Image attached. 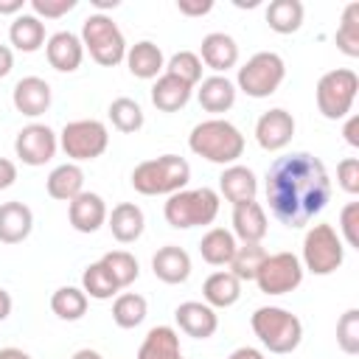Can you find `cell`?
Segmentation results:
<instances>
[{"instance_id": "8992f818", "label": "cell", "mask_w": 359, "mask_h": 359, "mask_svg": "<svg viewBox=\"0 0 359 359\" xmlns=\"http://www.w3.org/2000/svg\"><path fill=\"white\" fill-rule=\"evenodd\" d=\"M79 39H81L84 50H90V56L104 67H115L126 59V39H123L118 22L112 17H107L104 11H95L81 22Z\"/></svg>"}, {"instance_id": "d6a6232c", "label": "cell", "mask_w": 359, "mask_h": 359, "mask_svg": "<svg viewBox=\"0 0 359 359\" xmlns=\"http://www.w3.org/2000/svg\"><path fill=\"white\" fill-rule=\"evenodd\" d=\"M50 311L59 320L76 323V320H81L87 314V294L79 286H59L50 294Z\"/></svg>"}, {"instance_id": "7a4b0ae2", "label": "cell", "mask_w": 359, "mask_h": 359, "mask_svg": "<svg viewBox=\"0 0 359 359\" xmlns=\"http://www.w3.org/2000/svg\"><path fill=\"white\" fill-rule=\"evenodd\" d=\"M188 146H191L194 154L205 157L208 163L233 165L244 154V135L230 121L210 118V121H202V123H196L191 129Z\"/></svg>"}, {"instance_id": "681fc988", "label": "cell", "mask_w": 359, "mask_h": 359, "mask_svg": "<svg viewBox=\"0 0 359 359\" xmlns=\"http://www.w3.org/2000/svg\"><path fill=\"white\" fill-rule=\"evenodd\" d=\"M227 359H266V356H264L258 348H250V345H244V348H236V351H233Z\"/></svg>"}, {"instance_id": "8d00e7d4", "label": "cell", "mask_w": 359, "mask_h": 359, "mask_svg": "<svg viewBox=\"0 0 359 359\" xmlns=\"http://www.w3.org/2000/svg\"><path fill=\"white\" fill-rule=\"evenodd\" d=\"M107 112H109L112 126H115L118 132H123V135H132V132H137V129L143 126V109H140V104H137L135 98L121 95V98H115V101L109 104Z\"/></svg>"}, {"instance_id": "484cf974", "label": "cell", "mask_w": 359, "mask_h": 359, "mask_svg": "<svg viewBox=\"0 0 359 359\" xmlns=\"http://www.w3.org/2000/svg\"><path fill=\"white\" fill-rule=\"evenodd\" d=\"M45 188H48V196L59 202H70L84 191V171L76 163H62L48 174Z\"/></svg>"}, {"instance_id": "db71d44e", "label": "cell", "mask_w": 359, "mask_h": 359, "mask_svg": "<svg viewBox=\"0 0 359 359\" xmlns=\"http://www.w3.org/2000/svg\"><path fill=\"white\" fill-rule=\"evenodd\" d=\"M70 359H101V353L93 351V348H81V351H76Z\"/></svg>"}, {"instance_id": "836d02e7", "label": "cell", "mask_w": 359, "mask_h": 359, "mask_svg": "<svg viewBox=\"0 0 359 359\" xmlns=\"http://www.w3.org/2000/svg\"><path fill=\"white\" fill-rule=\"evenodd\" d=\"M146 311H149L146 297L135 292H123L112 303V320L118 328H137L146 320Z\"/></svg>"}, {"instance_id": "7dc6e473", "label": "cell", "mask_w": 359, "mask_h": 359, "mask_svg": "<svg viewBox=\"0 0 359 359\" xmlns=\"http://www.w3.org/2000/svg\"><path fill=\"white\" fill-rule=\"evenodd\" d=\"M342 135H345V140H348V146H353V149H359V115H351V118H348V123H345V129H342Z\"/></svg>"}, {"instance_id": "ac0fdd59", "label": "cell", "mask_w": 359, "mask_h": 359, "mask_svg": "<svg viewBox=\"0 0 359 359\" xmlns=\"http://www.w3.org/2000/svg\"><path fill=\"white\" fill-rule=\"evenodd\" d=\"M67 219H70L73 230H79V233H95L107 222V205H104V199L98 194L81 191L76 199L67 202Z\"/></svg>"}, {"instance_id": "60d3db41", "label": "cell", "mask_w": 359, "mask_h": 359, "mask_svg": "<svg viewBox=\"0 0 359 359\" xmlns=\"http://www.w3.org/2000/svg\"><path fill=\"white\" fill-rule=\"evenodd\" d=\"M337 345L353 356L359 353V309H348L339 320H337Z\"/></svg>"}, {"instance_id": "cb8c5ba5", "label": "cell", "mask_w": 359, "mask_h": 359, "mask_svg": "<svg viewBox=\"0 0 359 359\" xmlns=\"http://www.w3.org/2000/svg\"><path fill=\"white\" fill-rule=\"evenodd\" d=\"M107 224H109L112 236L121 244H132L143 236L146 219H143V210L135 202H121V205L112 208V213H107Z\"/></svg>"}, {"instance_id": "277c9868", "label": "cell", "mask_w": 359, "mask_h": 359, "mask_svg": "<svg viewBox=\"0 0 359 359\" xmlns=\"http://www.w3.org/2000/svg\"><path fill=\"white\" fill-rule=\"evenodd\" d=\"M250 325L269 353H292L303 339V323L297 314L280 306H261L250 317Z\"/></svg>"}, {"instance_id": "e0dca14e", "label": "cell", "mask_w": 359, "mask_h": 359, "mask_svg": "<svg viewBox=\"0 0 359 359\" xmlns=\"http://www.w3.org/2000/svg\"><path fill=\"white\" fill-rule=\"evenodd\" d=\"M199 59H202V65H208L210 70H216V76H222L230 67H236V62H238V45H236V39L230 34L213 31V34L202 36Z\"/></svg>"}, {"instance_id": "30bf717a", "label": "cell", "mask_w": 359, "mask_h": 359, "mask_svg": "<svg viewBox=\"0 0 359 359\" xmlns=\"http://www.w3.org/2000/svg\"><path fill=\"white\" fill-rule=\"evenodd\" d=\"M59 146L62 151L73 160V163H84V160H95L107 151L109 146V132L101 121L95 118H81V121H70L65 123V129L59 132Z\"/></svg>"}, {"instance_id": "c3c4849f", "label": "cell", "mask_w": 359, "mask_h": 359, "mask_svg": "<svg viewBox=\"0 0 359 359\" xmlns=\"http://www.w3.org/2000/svg\"><path fill=\"white\" fill-rule=\"evenodd\" d=\"M11 67H14V53L8 45H0V79H6L11 73Z\"/></svg>"}, {"instance_id": "b9f144b4", "label": "cell", "mask_w": 359, "mask_h": 359, "mask_svg": "<svg viewBox=\"0 0 359 359\" xmlns=\"http://www.w3.org/2000/svg\"><path fill=\"white\" fill-rule=\"evenodd\" d=\"M339 238H345L348 247L359 250V202H348L339 210Z\"/></svg>"}, {"instance_id": "6da1fadb", "label": "cell", "mask_w": 359, "mask_h": 359, "mask_svg": "<svg viewBox=\"0 0 359 359\" xmlns=\"http://www.w3.org/2000/svg\"><path fill=\"white\" fill-rule=\"evenodd\" d=\"M264 191L272 216L280 224L297 230L323 213L331 199V180L320 157L309 151H292L269 165Z\"/></svg>"}, {"instance_id": "f6af8a7d", "label": "cell", "mask_w": 359, "mask_h": 359, "mask_svg": "<svg viewBox=\"0 0 359 359\" xmlns=\"http://www.w3.org/2000/svg\"><path fill=\"white\" fill-rule=\"evenodd\" d=\"M177 8L185 17H202L213 8V0H177Z\"/></svg>"}, {"instance_id": "f35d334b", "label": "cell", "mask_w": 359, "mask_h": 359, "mask_svg": "<svg viewBox=\"0 0 359 359\" xmlns=\"http://www.w3.org/2000/svg\"><path fill=\"white\" fill-rule=\"evenodd\" d=\"M101 264L109 269V275L115 278V283H118L121 289H126L129 283H135L137 275H140L137 258H135L132 252H126V250H112V252H107V255L101 258Z\"/></svg>"}, {"instance_id": "5b68a950", "label": "cell", "mask_w": 359, "mask_h": 359, "mask_svg": "<svg viewBox=\"0 0 359 359\" xmlns=\"http://www.w3.org/2000/svg\"><path fill=\"white\" fill-rule=\"evenodd\" d=\"M163 216L171 227L188 230V227H202L210 224L219 216V194L213 188H182L168 196L163 205Z\"/></svg>"}, {"instance_id": "d4e9b609", "label": "cell", "mask_w": 359, "mask_h": 359, "mask_svg": "<svg viewBox=\"0 0 359 359\" xmlns=\"http://www.w3.org/2000/svg\"><path fill=\"white\" fill-rule=\"evenodd\" d=\"M196 98L205 112H227L236 104V84L227 76H208L199 81Z\"/></svg>"}, {"instance_id": "f546056e", "label": "cell", "mask_w": 359, "mask_h": 359, "mask_svg": "<svg viewBox=\"0 0 359 359\" xmlns=\"http://www.w3.org/2000/svg\"><path fill=\"white\" fill-rule=\"evenodd\" d=\"M8 42L22 53L39 50L45 45V22L34 14H17L8 28Z\"/></svg>"}, {"instance_id": "d6986e66", "label": "cell", "mask_w": 359, "mask_h": 359, "mask_svg": "<svg viewBox=\"0 0 359 359\" xmlns=\"http://www.w3.org/2000/svg\"><path fill=\"white\" fill-rule=\"evenodd\" d=\"M269 222H266V210L261 208V202H241L233 205V236L241 238V244H261V238L266 236Z\"/></svg>"}, {"instance_id": "3957f363", "label": "cell", "mask_w": 359, "mask_h": 359, "mask_svg": "<svg viewBox=\"0 0 359 359\" xmlns=\"http://www.w3.org/2000/svg\"><path fill=\"white\" fill-rule=\"evenodd\" d=\"M191 180V165L180 154H163L154 160H143L132 171V188L143 196H171L182 191Z\"/></svg>"}, {"instance_id": "7402d4cb", "label": "cell", "mask_w": 359, "mask_h": 359, "mask_svg": "<svg viewBox=\"0 0 359 359\" xmlns=\"http://www.w3.org/2000/svg\"><path fill=\"white\" fill-rule=\"evenodd\" d=\"M219 191H222V196H224L227 202H233V205L252 202L255 194H258V180H255L252 168L233 163V165H227V168L222 171V177H219Z\"/></svg>"}, {"instance_id": "f5cc1de1", "label": "cell", "mask_w": 359, "mask_h": 359, "mask_svg": "<svg viewBox=\"0 0 359 359\" xmlns=\"http://www.w3.org/2000/svg\"><path fill=\"white\" fill-rule=\"evenodd\" d=\"M0 359H31L22 348H0Z\"/></svg>"}, {"instance_id": "ba28073f", "label": "cell", "mask_w": 359, "mask_h": 359, "mask_svg": "<svg viewBox=\"0 0 359 359\" xmlns=\"http://www.w3.org/2000/svg\"><path fill=\"white\" fill-rule=\"evenodd\" d=\"M286 79V65L275 50H261L255 56H250L236 76V84L244 95L250 98H269L280 81Z\"/></svg>"}, {"instance_id": "816d5d0a", "label": "cell", "mask_w": 359, "mask_h": 359, "mask_svg": "<svg viewBox=\"0 0 359 359\" xmlns=\"http://www.w3.org/2000/svg\"><path fill=\"white\" fill-rule=\"evenodd\" d=\"M22 11V0H0V14H17Z\"/></svg>"}, {"instance_id": "1f68e13d", "label": "cell", "mask_w": 359, "mask_h": 359, "mask_svg": "<svg viewBox=\"0 0 359 359\" xmlns=\"http://www.w3.org/2000/svg\"><path fill=\"white\" fill-rule=\"evenodd\" d=\"M303 14L300 0H272L266 6V22L275 34H294L303 25Z\"/></svg>"}, {"instance_id": "ee69618b", "label": "cell", "mask_w": 359, "mask_h": 359, "mask_svg": "<svg viewBox=\"0 0 359 359\" xmlns=\"http://www.w3.org/2000/svg\"><path fill=\"white\" fill-rule=\"evenodd\" d=\"M337 182L348 194H359V157H345L337 165Z\"/></svg>"}, {"instance_id": "d590c367", "label": "cell", "mask_w": 359, "mask_h": 359, "mask_svg": "<svg viewBox=\"0 0 359 359\" xmlns=\"http://www.w3.org/2000/svg\"><path fill=\"white\" fill-rule=\"evenodd\" d=\"M266 255L269 252L261 244H238L233 258H230V264H227L230 266L227 272H233L238 280H255V272H258V266L264 264Z\"/></svg>"}, {"instance_id": "83f0119b", "label": "cell", "mask_w": 359, "mask_h": 359, "mask_svg": "<svg viewBox=\"0 0 359 359\" xmlns=\"http://www.w3.org/2000/svg\"><path fill=\"white\" fill-rule=\"evenodd\" d=\"M137 359H182L177 331L171 325H154L137 348Z\"/></svg>"}, {"instance_id": "52a82bcc", "label": "cell", "mask_w": 359, "mask_h": 359, "mask_svg": "<svg viewBox=\"0 0 359 359\" xmlns=\"http://www.w3.org/2000/svg\"><path fill=\"white\" fill-rule=\"evenodd\" d=\"M345 261V247H342V238L339 233L320 222V224H311L306 238H303V269H309L311 275H331L342 266Z\"/></svg>"}, {"instance_id": "7bdbcfd3", "label": "cell", "mask_w": 359, "mask_h": 359, "mask_svg": "<svg viewBox=\"0 0 359 359\" xmlns=\"http://www.w3.org/2000/svg\"><path fill=\"white\" fill-rule=\"evenodd\" d=\"M79 0H31V8H34V17H45V20H59L65 17L67 11L76 8Z\"/></svg>"}, {"instance_id": "ffe728a7", "label": "cell", "mask_w": 359, "mask_h": 359, "mask_svg": "<svg viewBox=\"0 0 359 359\" xmlns=\"http://www.w3.org/2000/svg\"><path fill=\"white\" fill-rule=\"evenodd\" d=\"M151 269L163 283H185L191 275V255L177 244H165L151 255Z\"/></svg>"}, {"instance_id": "8fae6325", "label": "cell", "mask_w": 359, "mask_h": 359, "mask_svg": "<svg viewBox=\"0 0 359 359\" xmlns=\"http://www.w3.org/2000/svg\"><path fill=\"white\" fill-rule=\"evenodd\" d=\"M303 264L294 252H272L255 272V283L264 294H286L303 283Z\"/></svg>"}, {"instance_id": "7c38bea8", "label": "cell", "mask_w": 359, "mask_h": 359, "mask_svg": "<svg viewBox=\"0 0 359 359\" xmlns=\"http://www.w3.org/2000/svg\"><path fill=\"white\" fill-rule=\"evenodd\" d=\"M56 149H59V135L45 123H28L14 137V154L34 168L50 163Z\"/></svg>"}, {"instance_id": "44dd1931", "label": "cell", "mask_w": 359, "mask_h": 359, "mask_svg": "<svg viewBox=\"0 0 359 359\" xmlns=\"http://www.w3.org/2000/svg\"><path fill=\"white\" fill-rule=\"evenodd\" d=\"M34 230V213L25 202H3L0 205V241L3 244H20Z\"/></svg>"}, {"instance_id": "5bb4252c", "label": "cell", "mask_w": 359, "mask_h": 359, "mask_svg": "<svg viewBox=\"0 0 359 359\" xmlns=\"http://www.w3.org/2000/svg\"><path fill=\"white\" fill-rule=\"evenodd\" d=\"M174 320L180 325V331H185L188 337L194 339H208L216 334L219 328V317H216V309H210L208 303L202 300H185L174 309Z\"/></svg>"}, {"instance_id": "9a60e30c", "label": "cell", "mask_w": 359, "mask_h": 359, "mask_svg": "<svg viewBox=\"0 0 359 359\" xmlns=\"http://www.w3.org/2000/svg\"><path fill=\"white\" fill-rule=\"evenodd\" d=\"M50 84L39 76H25L14 84L11 90V101H14V109L20 115H28V118H39L42 112H48L50 107Z\"/></svg>"}, {"instance_id": "603a6c76", "label": "cell", "mask_w": 359, "mask_h": 359, "mask_svg": "<svg viewBox=\"0 0 359 359\" xmlns=\"http://www.w3.org/2000/svg\"><path fill=\"white\" fill-rule=\"evenodd\" d=\"M126 67L135 79H157L165 70V59L163 50L151 42V39H140L132 48H126Z\"/></svg>"}, {"instance_id": "ab89813d", "label": "cell", "mask_w": 359, "mask_h": 359, "mask_svg": "<svg viewBox=\"0 0 359 359\" xmlns=\"http://www.w3.org/2000/svg\"><path fill=\"white\" fill-rule=\"evenodd\" d=\"M165 73L180 79V81H185L188 87H196L202 81V59L194 50H180V53H174L168 59Z\"/></svg>"}, {"instance_id": "4dcf8cb0", "label": "cell", "mask_w": 359, "mask_h": 359, "mask_svg": "<svg viewBox=\"0 0 359 359\" xmlns=\"http://www.w3.org/2000/svg\"><path fill=\"white\" fill-rule=\"evenodd\" d=\"M236 247H238V244H236V236H233L230 230H224V227H210V230L202 236V241H199V252H202V258H205L210 266H224V264H230Z\"/></svg>"}, {"instance_id": "11a10c76", "label": "cell", "mask_w": 359, "mask_h": 359, "mask_svg": "<svg viewBox=\"0 0 359 359\" xmlns=\"http://www.w3.org/2000/svg\"><path fill=\"white\" fill-rule=\"evenodd\" d=\"M93 6H95V8H115L118 0H93Z\"/></svg>"}, {"instance_id": "bcb514c9", "label": "cell", "mask_w": 359, "mask_h": 359, "mask_svg": "<svg viewBox=\"0 0 359 359\" xmlns=\"http://www.w3.org/2000/svg\"><path fill=\"white\" fill-rule=\"evenodd\" d=\"M17 180V165L8 160V157H0V191L11 188Z\"/></svg>"}, {"instance_id": "74e56055", "label": "cell", "mask_w": 359, "mask_h": 359, "mask_svg": "<svg viewBox=\"0 0 359 359\" xmlns=\"http://www.w3.org/2000/svg\"><path fill=\"white\" fill-rule=\"evenodd\" d=\"M337 48L356 59L359 56V3H348L342 11V22L337 28Z\"/></svg>"}, {"instance_id": "f1b7e54d", "label": "cell", "mask_w": 359, "mask_h": 359, "mask_svg": "<svg viewBox=\"0 0 359 359\" xmlns=\"http://www.w3.org/2000/svg\"><path fill=\"white\" fill-rule=\"evenodd\" d=\"M191 90L194 87H188L185 81L163 73V76H157V81L151 87V104L160 112H177V109H182L191 101Z\"/></svg>"}, {"instance_id": "9c48e42d", "label": "cell", "mask_w": 359, "mask_h": 359, "mask_svg": "<svg viewBox=\"0 0 359 359\" xmlns=\"http://www.w3.org/2000/svg\"><path fill=\"white\" fill-rule=\"evenodd\" d=\"M356 90H359V79L351 67H337V70L323 73L314 90L320 115L328 121L345 118L356 101Z\"/></svg>"}, {"instance_id": "2e32d148", "label": "cell", "mask_w": 359, "mask_h": 359, "mask_svg": "<svg viewBox=\"0 0 359 359\" xmlns=\"http://www.w3.org/2000/svg\"><path fill=\"white\" fill-rule=\"evenodd\" d=\"M45 56L53 70L73 73V70H79V65L84 59V45L73 31H56L45 45Z\"/></svg>"}, {"instance_id": "4fadbf2b", "label": "cell", "mask_w": 359, "mask_h": 359, "mask_svg": "<svg viewBox=\"0 0 359 359\" xmlns=\"http://www.w3.org/2000/svg\"><path fill=\"white\" fill-rule=\"evenodd\" d=\"M292 137H294V118L280 107L264 112L255 121V140L264 151H280L292 143Z\"/></svg>"}, {"instance_id": "f907efd6", "label": "cell", "mask_w": 359, "mask_h": 359, "mask_svg": "<svg viewBox=\"0 0 359 359\" xmlns=\"http://www.w3.org/2000/svg\"><path fill=\"white\" fill-rule=\"evenodd\" d=\"M8 314H11V294L0 286V323H3Z\"/></svg>"}, {"instance_id": "e575fe53", "label": "cell", "mask_w": 359, "mask_h": 359, "mask_svg": "<svg viewBox=\"0 0 359 359\" xmlns=\"http://www.w3.org/2000/svg\"><path fill=\"white\" fill-rule=\"evenodd\" d=\"M118 283H115V278L109 275V269L101 264V261H95V264H90L84 272H81V292L87 294V297H95V300H109L112 294H118Z\"/></svg>"}, {"instance_id": "4316f807", "label": "cell", "mask_w": 359, "mask_h": 359, "mask_svg": "<svg viewBox=\"0 0 359 359\" xmlns=\"http://www.w3.org/2000/svg\"><path fill=\"white\" fill-rule=\"evenodd\" d=\"M202 297L210 309H227L241 297V280L233 272H213L202 283Z\"/></svg>"}]
</instances>
